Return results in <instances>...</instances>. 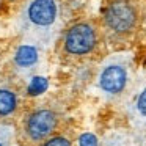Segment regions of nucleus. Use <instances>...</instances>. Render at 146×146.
Wrapping results in <instances>:
<instances>
[{"label":"nucleus","instance_id":"obj_4","mask_svg":"<svg viewBox=\"0 0 146 146\" xmlns=\"http://www.w3.org/2000/svg\"><path fill=\"white\" fill-rule=\"evenodd\" d=\"M138 0H107L102 11L104 36L111 42H123L135 33L140 24Z\"/></svg>","mask_w":146,"mask_h":146},{"label":"nucleus","instance_id":"obj_9","mask_svg":"<svg viewBox=\"0 0 146 146\" xmlns=\"http://www.w3.org/2000/svg\"><path fill=\"white\" fill-rule=\"evenodd\" d=\"M14 137V127L11 124H0V146H13Z\"/></svg>","mask_w":146,"mask_h":146},{"label":"nucleus","instance_id":"obj_10","mask_svg":"<svg viewBox=\"0 0 146 146\" xmlns=\"http://www.w3.org/2000/svg\"><path fill=\"white\" fill-rule=\"evenodd\" d=\"M41 146H74L72 140L64 133H55L54 137L47 140L46 143H42Z\"/></svg>","mask_w":146,"mask_h":146},{"label":"nucleus","instance_id":"obj_6","mask_svg":"<svg viewBox=\"0 0 146 146\" xmlns=\"http://www.w3.org/2000/svg\"><path fill=\"white\" fill-rule=\"evenodd\" d=\"M42 61V47L24 42L16 49L13 55V74L22 80H29L41 69Z\"/></svg>","mask_w":146,"mask_h":146},{"label":"nucleus","instance_id":"obj_1","mask_svg":"<svg viewBox=\"0 0 146 146\" xmlns=\"http://www.w3.org/2000/svg\"><path fill=\"white\" fill-rule=\"evenodd\" d=\"M61 29L60 0H27L19 14V32L25 42L47 47Z\"/></svg>","mask_w":146,"mask_h":146},{"label":"nucleus","instance_id":"obj_7","mask_svg":"<svg viewBox=\"0 0 146 146\" xmlns=\"http://www.w3.org/2000/svg\"><path fill=\"white\" fill-rule=\"evenodd\" d=\"M21 108L19 91L13 86H0V124H8Z\"/></svg>","mask_w":146,"mask_h":146},{"label":"nucleus","instance_id":"obj_2","mask_svg":"<svg viewBox=\"0 0 146 146\" xmlns=\"http://www.w3.org/2000/svg\"><path fill=\"white\" fill-rule=\"evenodd\" d=\"M63 113L52 102L32 107L21 118L16 137L22 146H41L58 132Z\"/></svg>","mask_w":146,"mask_h":146},{"label":"nucleus","instance_id":"obj_3","mask_svg":"<svg viewBox=\"0 0 146 146\" xmlns=\"http://www.w3.org/2000/svg\"><path fill=\"white\" fill-rule=\"evenodd\" d=\"M101 41L102 32L94 21H77L61 33L58 55L68 63L85 60L98 52Z\"/></svg>","mask_w":146,"mask_h":146},{"label":"nucleus","instance_id":"obj_8","mask_svg":"<svg viewBox=\"0 0 146 146\" xmlns=\"http://www.w3.org/2000/svg\"><path fill=\"white\" fill-rule=\"evenodd\" d=\"M132 118L138 123L146 124V88L138 93L135 102L132 105Z\"/></svg>","mask_w":146,"mask_h":146},{"label":"nucleus","instance_id":"obj_5","mask_svg":"<svg viewBox=\"0 0 146 146\" xmlns=\"http://www.w3.org/2000/svg\"><path fill=\"white\" fill-rule=\"evenodd\" d=\"M132 82L130 54L110 55L102 61L98 72V88L107 101H118L127 93Z\"/></svg>","mask_w":146,"mask_h":146}]
</instances>
